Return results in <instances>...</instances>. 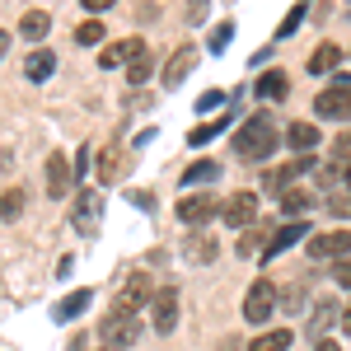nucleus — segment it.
Masks as SVG:
<instances>
[{
    "mask_svg": "<svg viewBox=\"0 0 351 351\" xmlns=\"http://www.w3.org/2000/svg\"><path fill=\"white\" fill-rule=\"evenodd\" d=\"M300 304H304V295H300V286H291L286 291V309H300Z\"/></svg>",
    "mask_w": 351,
    "mask_h": 351,
    "instance_id": "nucleus-40",
    "label": "nucleus"
},
{
    "mask_svg": "<svg viewBox=\"0 0 351 351\" xmlns=\"http://www.w3.org/2000/svg\"><path fill=\"white\" fill-rule=\"evenodd\" d=\"M332 281L351 291V258H342V263H332Z\"/></svg>",
    "mask_w": 351,
    "mask_h": 351,
    "instance_id": "nucleus-37",
    "label": "nucleus"
},
{
    "mask_svg": "<svg viewBox=\"0 0 351 351\" xmlns=\"http://www.w3.org/2000/svg\"><path fill=\"white\" fill-rule=\"evenodd\" d=\"M71 169H75V178H89V145L75 155V164H71Z\"/></svg>",
    "mask_w": 351,
    "mask_h": 351,
    "instance_id": "nucleus-39",
    "label": "nucleus"
},
{
    "mask_svg": "<svg viewBox=\"0 0 351 351\" xmlns=\"http://www.w3.org/2000/svg\"><path fill=\"white\" fill-rule=\"evenodd\" d=\"M271 309H276V291H271V281H253L248 295H243V319H248V324H267Z\"/></svg>",
    "mask_w": 351,
    "mask_h": 351,
    "instance_id": "nucleus-5",
    "label": "nucleus"
},
{
    "mask_svg": "<svg viewBox=\"0 0 351 351\" xmlns=\"http://www.w3.org/2000/svg\"><path fill=\"white\" fill-rule=\"evenodd\" d=\"M328 211L337 220H347L351 216V188H337V192H328Z\"/></svg>",
    "mask_w": 351,
    "mask_h": 351,
    "instance_id": "nucleus-31",
    "label": "nucleus"
},
{
    "mask_svg": "<svg viewBox=\"0 0 351 351\" xmlns=\"http://www.w3.org/2000/svg\"><path fill=\"white\" fill-rule=\"evenodd\" d=\"M300 173H314V160H309V155L295 160V164H276V169H267V173H263V192H267V197H286Z\"/></svg>",
    "mask_w": 351,
    "mask_h": 351,
    "instance_id": "nucleus-3",
    "label": "nucleus"
},
{
    "mask_svg": "<svg viewBox=\"0 0 351 351\" xmlns=\"http://www.w3.org/2000/svg\"><path fill=\"white\" fill-rule=\"evenodd\" d=\"M75 43H80V47H99V43H104V24H99V19H84V24L75 28Z\"/></svg>",
    "mask_w": 351,
    "mask_h": 351,
    "instance_id": "nucleus-28",
    "label": "nucleus"
},
{
    "mask_svg": "<svg viewBox=\"0 0 351 351\" xmlns=\"http://www.w3.org/2000/svg\"><path fill=\"white\" fill-rule=\"evenodd\" d=\"M332 164H337V169H347V164H351V132L337 136V145H332Z\"/></svg>",
    "mask_w": 351,
    "mask_h": 351,
    "instance_id": "nucleus-33",
    "label": "nucleus"
},
{
    "mask_svg": "<svg viewBox=\"0 0 351 351\" xmlns=\"http://www.w3.org/2000/svg\"><path fill=\"white\" fill-rule=\"evenodd\" d=\"M230 43V24H216V33H211V52H220Z\"/></svg>",
    "mask_w": 351,
    "mask_h": 351,
    "instance_id": "nucleus-38",
    "label": "nucleus"
},
{
    "mask_svg": "<svg viewBox=\"0 0 351 351\" xmlns=\"http://www.w3.org/2000/svg\"><path fill=\"white\" fill-rule=\"evenodd\" d=\"M220 104H225V94H220V89H211V94H202V99H197V112H216Z\"/></svg>",
    "mask_w": 351,
    "mask_h": 351,
    "instance_id": "nucleus-35",
    "label": "nucleus"
},
{
    "mask_svg": "<svg viewBox=\"0 0 351 351\" xmlns=\"http://www.w3.org/2000/svg\"><path fill=\"white\" fill-rule=\"evenodd\" d=\"M314 117H328V122H351V80L332 84L314 99Z\"/></svg>",
    "mask_w": 351,
    "mask_h": 351,
    "instance_id": "nucleus-2",
    "label": "nucleus"
},
{
    "mask_svg": "<svg viewBox=\"0 0 351 351\" xmlns=\"http://www.w3.org/2000/svg\"><path fill=\"white\" fill-rule=\"evenodd\" d=\"M286 347H291V328H276V332L253 337V347H248V351H286Z\"/></svg>",
    "mask_w": 351,
    "mask_h": 351,
    "instance_id": "nucleus-26",
    "label": "nucleus"
},
{
    "mask_svg": "<svg viewBox=\"0 0 351 351\" xmlns=\"http://www.w3.org/2000/svg\"><path fill=\"white\" fill-rule=\"evenodd\" d=\"M5 47H10V33H5V28H0V56H5Z\"/></svg>",
    "mask_w": 351,
    "mask_h": 351,
    "instance_id": "nucleus-44",
    "label": "nucleus"
},
{
    "mask_svg": "<svg viewBox=\"0 0 351 351\" xmlns=\"http://www.w3.org/2000/svg\"><path fill=\"white\" fill-rule=\"evenodd\" d=\"M220 220H225L230 230H248V225L258 220V192H234V197L220 206Z\"/></svg>",
    "mask_w": 351,
    "mask_h": 351,
    "instance_id": "nucleus-6",
    "label": "nucleus"
},
{
    "mask_svg": "<svg viewBox=\"0 0 351 351\" xmlns=\"http://www.w3.org/2000/svg\"><path fill=\"white\" fill-rule=\"evenodd\" d=\"M71 188H75L71 160H66V155H52V160H47V192H52V197H66Z\"/></svg>",
    "mask_w": 351,
    "mask_h": 351,
    "instance_id": "nucleus-11",
    "label": "nucleus"
},
{
    "mask_svg": "<svg viewBox=\"0 0 351 351\" xmlns=\"http://www.w3.org/2000/svg\"><path fill=\"white\" fill-rule=\"evenodd\" d=\"M155 328H160V332H173V328H178V291H173V286L155 291Z\"/></svg>",
    "mask_w": 351,
    "mask_h": 351,
    "instance_id": "nucleus-12",
    "label": "nucleus"
},
{
    "mask_svg": "<svg viewBox=\"0 0 351 351\" xmlns=\"http://www.w3.org/2000/svg\"><path fill=\"white\" fill-rule=\"evenodd\" d=\"M342 332H351V304L342 309Z\"/></svg>",
    "mask_w": 351,
    "mask_h": 351,
    "instance_id": "nucleus-43",
    "label": "nucleus"
},
{
    "mask_svg": "<svg viewBox=\"0 0 351 351\" xmlns=\"http://www.w3.org/2000/svg\"><path fill=\"white\" fill-rule=\"evenodd\" d=\"M192 66H197V47L188 43V47H178V52L169 56V66H164V89L183 84V80H188V71H192Z\"/></svg>",
    "mask_w": 351,
    "mask_h": 351,
    "instance_id": "nucleus-13",
    "label": "nucleus"
},
{
    "mask_svg": "<svg viewBox=\"0 0 351 351\" xmlns=\"http://www.w3.org/2000/svg\"><path fill=\"white\" fill-rule=\"evenodd\" d=\"M19 211H24V192L19 188L0 192V220H19Z\"/></svg>",
    "mask_w": 351,
    "mask_h": 351,
    "instance_id": "nucleus-27",
    "label": "nucleus"
},
{
    "mask_svg": "<svg viewBox=\"0 0 351 351\" xmlns=\"http://www.w3.org/2000/svg\"><path fill=\"white\" fill-rule=\"evenodd\" d=\"M99 211H104V202L94 192H80L75 197V230H94L99 225Z\"/></svg>",
    "mask_w": 351,
    "mask_h": 351,
    "instance_id": "nucleus-16",
    "label": "nucleus"
},
{
    "mask_svg": "<svg viewBox=\"0 0 351 351\" xmlns=\"http://www.w3.org/2000/svg\"><path fill=\"white\" fill-rule=\"evenodd\" d=\"M351 253V230H328V234H309V258H332V263H342Z\"/></svg>",
    "mask_w": 351,
    "mask_h": 351,
    "instance_id": "nucleus-8",
    "label": "nucleus"
},
{
    "mask_svg": "<svg viewBox=\"0 0 351 351\" xmlns=\"http://www.w3.org/2000/svg\"><path fill=\"white\" fill-rule=\"evenodd\" d=\"M314 351H342V347H337L332 337H319V342H314Z\"/></svg>",
    "mask_w": 351,
    "mask_h": 351,
    "instance_id": "nucleus-41",
    "label": "nucleus"
},
{
    "mask_svg": "<svg viewBox=\"0 0 351 351\" xmlns=\"http://www.w3.org/2000/svg\"><path fill=\"white\" fill-rule=\"evenodd\" d=\"M108 5H117V0H84V10H108Z\"/></svg>",
    "mask_w": 351,
    "mask_h": 351,
    "instance_id": "nucleus-42",
    "label": "nucleus"
},
{
    "mask_svg": "<svg viewBox=\"0 0 351 351\" xmlns=\"http://www.w3.org/2000/svg\"><path fill=\"white\" fill-rule=\"evenodd\" d=\"M122 61H127V84H145L150 71H155V56H150V47H145L141 38L122 43Z\"/></svg>",
    "mask_w": 351,
    "mask_h": 351,
    "instance_id": "nucleus-7",
    "label": "nucleus"
},
{
    "mask_svg": "<svg viewBox=\"0 0 351 351\" xmlns=\"http://www.w3.org/2000/svg\"><path fill=\"white\" fill-rule=\"evenodd\" d=\"M319 141H324V136H319V127H314V122H291V127H286V145H291V150H300V155H309Z\"/></svg>",
    "mask_w": 351,
    "mask_h": 351,
    "instance_id": "nucleus-14",
    "label": "nucleus"
},
{
    "mask_svg": "<svg viewBox=\"0 0 351 351\" xmlns=\"http://www.w3.org/2000/svg\"><path fill=\"white\" fill-rule=\"evenodd\" d=\"M188 258H197V263H211V258H216V243L206 239V234H202V239H188Z\"/></svg>",
    "mask_w": 351,
    "mask_h": 351,
    "instance_id": "nucleus-32",
    "label": "nucleus"
},
{
    "mask_svg": "<svg viewBox=\"0 0 351 351\" xmlns=\"http://www.w3.org/2000/svg\"><path fill=\"white\" fill-rule=\"evenodd\" d=\"M286 89H291V80H286L281 71H267V75H258V99H286Z\"/></svg>",
    "mask_w": 351,
    "mask_h": 351,
    "instance_id": "nucleus-22",
    "label": "nucleus"
},
{
    "mask_svg": "<svg viewBox=\"0 0 351 351\" xmlns=\"http://www.w3.org/2000/svg\"><path fill=\"white\" fill-rule=\"evenodd\" d=\"M99 66H104V71H112V66H122V43H112V47H104V56H99Z\"/></svg>",
    "mask_w": 351,
    "mask_h": 351,
    "instance_id": "nucleus-36",
    "label": "nucleus"
},
{
    "mask_svg": "<svg viewBox=\"0 0 351 351\" xmlns=\"http://www.w3.org/2000/svg\"><path fill=\"white\" fill-rule=\"evenodd\" d=\"M136 332H141V328H136L132 309H122V304H117L108 319H104V328H99V337H104L108 347H132V342H136Z\"/></svg>",
    "mask_w": 351,
    "mask_h": 351,
    "instance_id": "nucleus-4",
    "label": "nucleus"
},
{
    "mask_svg": "<svg viewBox=\"0 0 351 351\" xmlns=\"http://www.w3.org/2000/svg\"><path fill=\"white\" fill-rule=\"evenodd\" d=\"M234 150H239V160H267L271 150H276V122H271V112H258V117H248L239 132H234Z\"/></svg>",
    "mask_w": 351,
    "mask_h": 351,
    "instance_id": "nucleus-1",
    "label": "nucleus"
},
{
    "mask_svg": "<svg viewBox=\"0 0 351 351\" xmlns=\"http://www.w3.org/2000/svg\"><path fill=\"white\" fill-rule=\"evenodd\" d=\"M84 309H89V291H71V295L52 309V319H56V324H71V319H75V314H84Z\"/></svg>",
    "mask_w": 351,
    "mask_h": 351,
    "instance_id": "nucleus-20",
    "label": "nucleus"
},
{
    "mask_svg": "<svg viewBox=\"0 0 351 351\" xmlns=\"http://www.w3.org/2000/svg\"><path fill=\"white\" fill-rule=\"evenodd\" d=\"M145 300H155V286H150L145 271H132V276H127V291H122V309H136V304H145Z\"/></svg>",
    "mask_w": 351,
    "mask_h": 351,
    "instance_id": "nucleus-15",
    "label": "nucleus"
},
{
    "mask_svg": "<svg viewBox=\"0 0 351 351\" xmlns=\"http://www.w3.org/2000/svg\"><path fill=\"white\" fill-rule=\"evenodd\" d=\"M300 239H309V225H304V220H291V225L271 230V234H267V248H263L258 258H263V263H271L276 253H286V248H291V243H300Z\"/></svg>",
    "mask_w": 351,
    "mask_h": 351,
    "instance_id": "nucleus-10",
    "label": "nucleus"
},
{
    "mask_svg": "<svg viewBox=\"0 0 351 351\" xmlns=\"http://www.w3.org/2000/svg\"><path fill=\"white\" fill-rule=\"evenodd\" d=\"M216 211H220V202L211 197V192H192V197L178 202V220H183V225H206Z\"/></svg>",
    "mask_w": 351,
    "mask_h": 351,
    "instance_id": "nucleus-9",
    "label": "nucleus"
},
{
    "mask_svg": "<svg viewBox=\"0 0 351 351\" xmlns=\"http://www.w3.org/2000/svg\"><path fill=\"white\" fill-rule=\"evenodd\" d=\"M337 61H342V47H337V43H319V47L309 52V75H328Z\"/></svg>",
    "mask_w": 351,
    "mask_h": 351,
    "instance_id": "nucleus-17",
    "label": "nucleus"
},
{
    "mask_svg": "<svg viewBox=\"0 0 351 351\" xmlns=\"http://www.w3.org/2000/svg\"><path fill=\"white\" fill-rule=\"evenodd\" d=\"M117 173H122V145H108V150L99 155V178H104V183H117Z\"/></svg>",
    "mask_w": 351,
    "mask_h": 351,
    "instance_id": "nucleus-25",
    "label": "nucleus"
},
{
    "mask_svg": "<svg viewBox=\"0 0 351 351\" xmlns=\"http://www.w3.org/2000/svg\"><path fill=\"white\" fill-rule=\"evenodd\" d=\"M342 183H347V188H351V164H347V169H342Z\"/></svg>",
    "mask_w": 351,
    "mask_h": 351,
    "instance_id": "nucleus-45",
    "label": "nucleus"
},
{
    "mask_svg": "<svg viewBox=\"0 0 351 351\" xmlns=\"http://www.w3.org/2000/svg\"><path fill=\"white\" fill-rule=\"evenodd\" d=\"M300 19H304V5H295V10H291V14L281 19V28H276V33H281V38H291V33L300 28Z\"/></svg>",
    "mask_w": 351,
    "mask_h": 351,
    "instance_id": "nucleus-34",
    "label": "nucleus"
},
{
    "mask_svg": "<svg viewBox=\"0 0 351 351\" xmlns=\"http://www.w3.org/2000/svg\"><path fill=\"white\" fill-rule=\"evenodd\" d=\"M225 127H230V117H216V122H206V127H192L188 145H206V141H211L216 132H225Z\"/></svg>",
    "mask_w": 351,
    "mask_h": 351,
    "instance_id": "nucleus-29",
    "label": "nucleus"
},
{
    "mask_svg": "<svg viewBox=\"0 0 351 351\" xmlns=\"http://www.w3.org/2000/svg\"><path fill=\"white\" fill-rule=\"evenodd\" d=\"M52 71H56V52H47V47H38V52L24 61L28 80H52Z\"/></svg>",
    "mask_w": 351,
    "mask_h": 351,
    "instance_id": "nucleus-19",
    "label": "nucleus"
},
{
    "mask_svg": "<svg viewBox=\"0 0 351 351\" xmlns=\"http://www.w3.org/2000/svg\"><path fill=\"white\" fill-rule=\"evenodd\" d=\"M258 248H267V234H263L258 225H248V230L239 234V253L248 258V253H258Z\"/></svg>",
    "mask_w": 351,
    "mask_h": 351,
    "instance_id": "nucleus-30",
    "label": "nucleus"
},
{
    "mask_svg": "<svg viewBox=\"0 0 351 351\" xmlns=\"http://www.w3.org/2000/svg\"><path fill=\"white\" fill-rule=\"evenodd\" d=\"M19 33H24L28 43H43V38L52 33V14H43V10H28L24 19H19Z\"/></svg>",
    "mask_w": 351,
    "mask_h": 351,
    "instance_id": "nucleus-18",
    "label": "nucleus"
},
{
    "mask_svg": "<svg viewBox=\"0 0 351 351\" xmlns=\"http://www.w3.org/2000/svg\"><path fill=\"white\" fill-rule=\"evenodd\" d=\"M309 206H314V192H304V188H291L286 197H281V211H286V216H295V220L304 216Z\"/></svg>",
    "mask_w": 351,
    "mask_h": 351,
    "instance_id": "nucleus-24",
    "label": "nucleus"
},
{
    "mask_svg": "<svg viewBox=\"0 0 351 351\" xmlns=\"http://www.w3.org/2000/svg\"><path fill=\"white\" fill-rule=\"evenodd\" d=\"M332 319H337V304H332V300H319V304H314V319H309V337L319 342L328 328H332Z\"/></svg>",
    "mask_w": 351,
    "mask_h": 351,
    "instance_id": "nucleus-21",
    "label": "nucleus"
},
{
    "mask_svg": "<svg viewBox=\"0 0 351 351\" xmlns=\"http://www.w3.org/2000/svg\"><path fill=\"white\" fill-rule=\"evenodd\" d=\"M216 173H220V164H216V160H197L188 173H183V183H188V188H206Z\"/></svg>",
    "mask_w": 351,
    "mask_h": 351,
    "instance_id": "nucleus-23",
    "label": "nucleus"
}]
</instances>
